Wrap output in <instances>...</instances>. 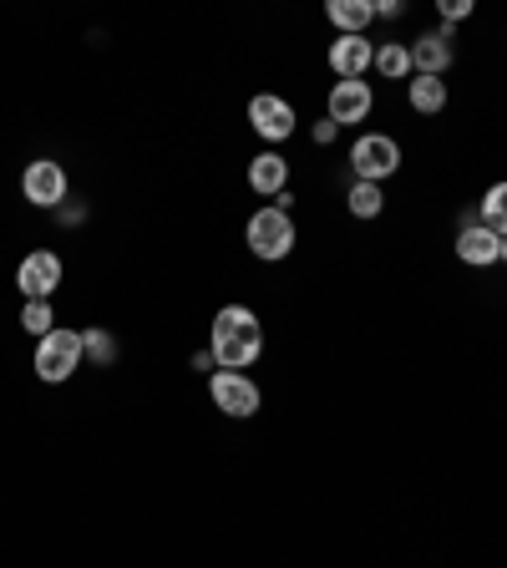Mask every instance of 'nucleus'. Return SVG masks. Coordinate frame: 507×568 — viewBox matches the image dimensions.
Wrapping results in <instances>:
<instances>
[{
  "label": "nucleus",
  "mask_w": 507,
  "mask_h": 568,
  "mask_svg": "<svg viewBox=\"0 0 507 568\" xmlns=\"http://www.w3.org/2000/svg\"><path fill=\"white\" fill-rule=\"evenodd\" d=\"M209 351L219 361V371H244L264 355V325L249 305H224L213 315L209 331Z\"/></svg>",
  "instance_id": "1"
},
{
  "label": "nucleus",
  "mask_w": 507,
  "mask_h": 568,
  "mask_svg": "<svg viewBox=\"0 0 507 568\" xmlns=\"http://www.w3.org/2000/svg\"><path fill=\"white\" fill-rule=\"evenodd\" d=\"M295 219H290V199H274L270 209H260L254 219L244 224V244L254 248V260H290L295 254Z\"/></svg>",
  "instance_id": "2"
},
{
  "label": "nucleus",
  "mask_w": 507,
  "mask_h": 568,
  "mask_svg": "<svg viewBox=\"0 0 507 568\" xmlns=\"http://www.w3.org/2000/svg\"><path fill=\"white\" fill-rule=\"evenodd\" d=\"M82 331H51L47 341H36V376L51 381V386H61V381L77 376V366H82Z\"/></svg>",
  "instance_id": "3"
},
{
  "label": "nucleus",
  "mask_w": 507,
  "mask_h": 568,
  "mask_svg": "<svg viewBox=\"0 0 507 568\" xmlns=\"http://www.w3.org/2000/svg\"><path fill=\"white\" fill-rule=\"evenodd\" d=\"M351 168H355V183H386V178L402 168V148H396V138H386V132H366V138H355V148H351Z\"/></svg>",
  "instance_id": "4"
},
{
  "label": "nucleus",
  "mask_w": 507,
  "mask_h": 568,
  "mask_svg": "<svg viewBox=\"0 0 507 568\" xmlns=\"http://www.w3.org/2000/svg\"><path fill=\"white\" fill-rule=\"evenodd\" d=\"M209 396L213 406L224 416H234V422H244V416L260 412V386H254V376H244V371H213L209 376Z\"/></svg>",
  "instance_id": "5"
},
{
  "label": "nucleus",
  "mask_w": 507,
  "mask_h": 568,
  "mask_svg": "<svg viewBox=\"0 0 507 568\" xmlns=\"http://www.w3.org/2000/svg\"><path fill=\"white\" fill-rule=\"evenodd\" d=\"M67 189H71V183H67V168H61L57 158H36V163H26V173H21L26 203L57 213L61 203H67Z\"/></svg>",
  "instance_id": "6"
},
{
  "label": "nucleus",
  "mask_w": 507,
  "mask_h": 568,
  "mask_svg": "<svg viewBox=\"0 0 507 568\" xmlns=\"http://www.w3.org/2000/svg\"><path fill=\"white\" fill-rule=\"evenodd\" d=\"M61 274H67L61 254H51V248H36V254H26V260H21V270H16V284H21L26 300H51L61 290Z\"/></svg>",
  "instance_id": "7"
},
{
  "label": "nucleus",
  "mask_w": 507,
  "mask_h": 568,
  "mask_svg": "<svg viewBox=\"0 0 507 568\" xmlns=\"http://www.w3.org/2000/svg\"><path fill=\"white\" fill-rule=\"evenodd\" d=\"M371 106H376V92H371V82H335L331 87V106H325V118L335 122V128H351V122H366Z\"/></svg>",
  "instance_id": "8"
},
{
  "label": "nucleus",
  "mask_w": 507,
  "mask_h": 568,
  "mask_svg": "<svg viewBox=\"0 0 507 568\" xmlns=\"http://www.w3.org/2000/svg\"><path fill=\"white\" fill-rule=\"evenodd\" d=\"M249 122H254V132H260L264 142H284L290 132H295V106L284 102V97H274V92H260L254 102H249Z\"/></svg>",
  "instance_id": "9"
},
{
  "label": "nucleus",
  "mask_w": 507,
  "mask_h": 568,
  "mask_svg": "<svg viewBox=\"0 0 507 568\" xmlns=\"http://www.w3.org/2000/svg\"><path fill=\"white\" fill-rule=\"evenodd\" d=\"M497 248H503V239H497L477 213H467L457 229V260L473 264V270H487V264H497Z\"/></svg>",
  "instance_id": "10"
},
{
  "label": "nucleus",
  "mask_w": 507,
  "mask_h": 568,
  "mask_svg": "<svg viewBox=\"0 0 507 568\" xmlns=\"http://www.w3.org/2000/svg\"><path fill=\"white\" fill-rule=\"evenodd\" d=\"M452 57H457V47H452L447 31H426L412 41V77H442V71L452 67Z\"/></svg>",
  "instance_id": "11"
},
{
  "label": "nucleus",
  "mask_w": 507,
  "mask_h": 568,
  "mask_svg": "<svg viewBox=\"0 0 507 568\" xmlns=\"http://www.w3.org/2000/svg\"><path fill=\"white\" fill-rule=\"evenodd\" d=\"M371 61H376V47H371L366 36H341V41H331V71L341 77V82L366 77Z\"/></svg>",
  "instance_id": "12"
},
{
  "label": "nucleus",
  "mask_w": 507,
  "mask_h": 568,
  "mask_svg": "<svg viewBox=\"0 0 507 568\" xmlns=\"http://www.w3.org/2000/svg\"><path fill=\"white\" fill-rule=\"evenodd\" d=\"M284 183H290V163H284L280 153H260L254 163H249V189H254V193H270V199H280Z\"/></svg>",
  "instance_id": "13"
},
{
  "label": "nucleus",
  "mask_w": 507,
  "mask_h": 568,
  "mask_svg": "<svg viewBox=\"0 0 507 568\" xmlns=\"http://www.w3.org/2000/svg\"><path fill=\"white\" fill-rule=\"evenodd\" d=\"M325 16L331 26H341V36H366V26L376 21V0H331Z\"/></svg>",
  "instance_id": "14"
},
{
  "label": "nucleus",
  "mask_w": 507,
  "mask_h": 568,
  "mask_svg": "<svg viewBox=\"0 0 507 568\" xmlns=\"http://www.w3.org/2000/svg\"><path fill=\"white\" fill-rule=\"evenodd\" d=\"M406 97H412L416 112H426V118H432V112H442V106H447V82H442V77H412Z\"/></svg>",
  "instance_id": "15"
},
{
  "label": "nucleus",
  "mask_w": 507,
  "mask_h": 568,
  "mask_svg": "<svg viewBox=\"0 0 507 568\" xmlns=\"http://www.w3.org/2000/svg\"><path fill=\"white\" fill-rule=\"evenodd\" d=\"M82 355H92V366H118V335L102 331V325H87L82 331Z\"/></svg>",
  "instance_id": "16"
},
{
  "label": "nucleus",
  "mask_w": 507,
  "mask_h": 568,
  "mask_svg": "<svg viewBox=\"0 0 507 568\" xmlns=\"http://www.w3.org/2000/svg\"><path fill=\"white\" fill-rule=\"evenodd\" d=\"M477 219H483V224L493 229L497 239L507 234V183H493V189L483 193V203H477Z\"/></svg>",
  "instance_id": "17"
},
{
  "label": "nucleus",
  "mask_w": 507,
  "mask_h": 568,
  "mask_svg": "<svg viewBox=\"0 0 507 568\" xmlns=\"http://www.w3.org/2000/svg\"><path fill=\"white\" fill-rule=\"evenodd\" d=\"M371 67L381 71V77H412V47H402V41H386V47H376V61Z\"/></svg>",
  "instance_id": "18"
},
{
  "label": "nucleus",
  "mask_w": 507,
  "mask_h": 568,
  "mask_svg": "<svg viewBox=\"0 0 507 568\" xmlns=\"http://www.w3.org/2000/svg\"><path fill=\"white\" fill-rule=\"evenodd\" d=\"M345 203H351L355 219H381V209H386V199H381V183H351Z\"/></svg>",
  "instance_id": "19"
},
{
  "label": "nucleus",
  "mask_w": 507,
  "mask_h": 568,
  "mask_svg": "<svg viewBox=\"0 0 507 568\" xmlns=\"http://www.w3.org/2000/svg\"><path fill=\"white\" fill-rule=\"evenodd\" d=\"M21 325L36 335V341H47V335L57 331V310H51V300H26Z\"/></svg>",
  "instance_id": "20"
},
{
  "label": "nucleus",
  "mask_w": 507,
  "mask_h": 568,
  "mask_svg": "<svg viewBox=\"0 0 507 568\" xmlns=\"http://www.w3.org/2000/svg\"><path fill=\"white\" fill-rule=\"evenodd\" d=\"M437 11H442V21H447V26H457V21H467V16H473V0H442Z\"/></svg>",
  "instance_id": "21"
},
{
  "label": "nucleus",
  "mask_w": 507,
  "mask_h": 568,
  "mask_svg": "<svg viewBox=\"0 0 507 568\" xmlns=\"http://www.w3.org/2000/svg\"><path fill=\"white\" fill-rule=\"evenodd\" d=\"M335 132H341V128H335L331 118H320V122H315V132H310V138H315L320 148H331V142H335Z\"/></svg>",
  "instance_id": "22"
},
{
  "label": "nucleus",
  "mask_w": 507,
  "mask_h": 568,
  "mask_svg": "<svg viewBox=\"0 0 507 568\" xmlns=\"http://www.w3.org/2000/svg\"><path fill=\"white\" fill-rule=\"evenodd\" d=\"M57 219H61V224H82V219H87V209H82V203H61V209H57Z\"/></svg>",
  "instance_id": "23"
},
{
  "label": "nucleus",
  "mask_w": 507,
  "mask_h": 568,
  "mask_svg": "<svg viewBox=\"0 0 507 568\" xmlns=\"http://www.w3.org/2000/svg\"><path fill=\"white\" fill-rule=\"evenodd\" d=\"M406 6L402 0H376V16H386V21H396V16H402Z\"/></svg>",
  "instance_id": "24"
},
{
  "label": "nucleus",
  "mask_w": 507,
  "mask_h": 568,
  "mask_svg": "<svg viewBox=\"0 0 507 568\" xmlns=\"http://www.w3.org/2000/svg\"><path fill=\"white\" fill-rule=\"evenodd\" d=\"M193 366L209 371V376H213V366H219V361H213V351H199V355H193Z\"/></svg>",
  "instance_id": "25"
},
{
  "label": "nucleus",
  "mask_w": 507,
  "mask_h": 568,
  "mask_svg": "<svg viewBox=\"0 0 507 568\" xmlns=\"http://www.w3.org/2000/svg\"><path fill=\"white\" fill-rule=\"evenodd\" d=\"M497 260H503V264H507V234H503V248H497Z\"/></svg>",
  "instance_id": "26"
}]
</instances>
